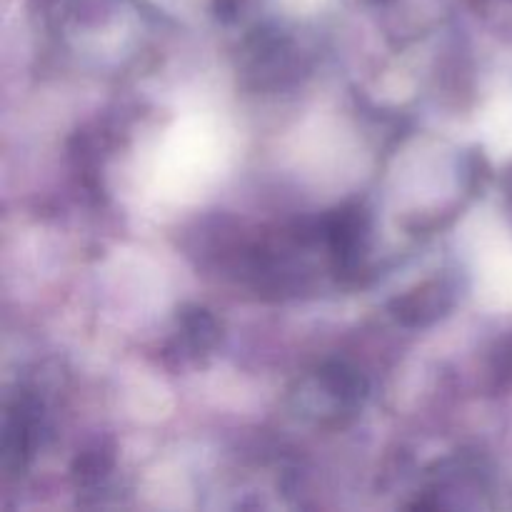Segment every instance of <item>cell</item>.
Here are the masks:
<instances>
[]
</instances>
